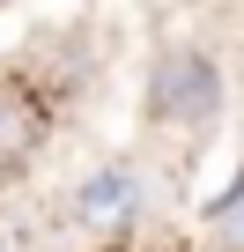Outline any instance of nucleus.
<instances>
[{
    "label": "nucleus",
    "instance_id": "f257e3e1",
    "mask_svg": "<svg viewBox=\"0 0 244 252\" xmlns=\"http://www.w3.org/2000/svg\"><path fill=\"white\" fill-rule=\"evenodd\" d=\"M222 111V74L207 52H163L156 74H148V119L156 126H215Z\"/></svg>",
    "mask_w": 244,
    "mask_h": 252
},
{
    "label": "nucleus",
    "instance_id": "f03ea898",
    "mask_svg": "<svg viewBox=\"0 0 244 252\" xmlns=\"http://www.w3.org/2000/svg\"><path fill=\"white\" fill-rule=\"evenodd\" d=\"M141 200H148V178L126 171V163H111V171H96V178L74 193V222H89V230H118Z\"/></svg>",
    "mask_w": 244,
    "mask_h": 252
},
{
    "label": "nucleus",
    "instance_id": "7ed1b4c3",
    "mask_svg": "<svg viewBox=\"0 0 244 252\" xmlns=\"http://www.w3.org/2000/svg\"><path fill=\"white\" fill-rule=\"evenodd\" d=\"M37 134H45V111L23 96H0V149H37Z\"/></svg>",
    "mask_w": 244,
    "mask_h": 252
}]
</instances>
